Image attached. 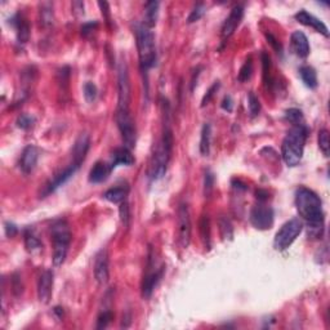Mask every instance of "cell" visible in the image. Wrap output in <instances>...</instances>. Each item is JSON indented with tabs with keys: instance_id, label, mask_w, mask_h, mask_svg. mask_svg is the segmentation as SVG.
<instances>
[{
	"instance_id": "47",
	"label": "cell",
	"mask_w": 330,
	"mask_h": 330,
	"mask_svg": "<svg viewBox=\"0 0 330 330\" xmlns=\"http://www.w3.org/2000/svg\"><path fill=\"white\" fill-rule=\"evenodd\" d=\"M222 108H223V110L229 111V113H231L232 108H234V102H232V98L230 97V95H226V97L223 98Z\"/></svg>"
},
{
	"instance_id": "12",
	"label": "cell",
	"mask_w": 330,
	"mask_h": 330,
	"mask_svg": "<svg viewBox=\"0 0 330 330\" xmlns=\"http://www.w3.org/2000/svg\"><path fill=\"white\" fill-rule=\"evenodd\" d=\"M94 277L97 283L103 285L108 281L110 270H108V254L106 249H101L94 259Z\"/></svg>"
},
{
	"instance_id": "11",
	"label": "cell",
	"mask_w": 330,
	"mask_h": 330,
	"mask_svg": "<svg viewBox=\"0 0 330 330\" xmlns=\"http://www.w3.org/2000/svg\"><path fill=\"white\" fill-rule=\"evenodd\" d=\"M249 219L250 223L257 230H261V231L270 230L274 225V210L271 206L265 205L263 202H259L258 205L254 206L250 211Z\"/></svg>"
},
{
	"instance_id": "20",
	"label": "cell",
	"mask_w": 330,
	"mask_h": 330,
	"mask_svg": "<svg viewBox=\"0 0 330 330\" xmlns=\"http://www.w3.org/2000/svg\"><path fill=\"white\" fill-rule=\"evenodd\" d=\"M111 170V165L108 164L103 163V161H97V163L93 165V168L90 169L89 172V182L90 183H101V182L106 181L107 177L110 176Z\"/></svg>"
},
{
	"instance_id": "34",
	"label": "cell",
	"mask_w": 330,
	"mask_h": 330,
	"mask_svg": "<svg viewBox=\"0 0 330 330\" xmlns=\"http://www.w3.org/2000/svg\"><path fill=\"white\" fill-rule=\"evenodd\" d=\"M286 119L293 125H303V114L298 108H289L286 111Z\"/></svg>"
},
{
	"instance_id": "25",
	"label": "cell",
	"mask_w": 330,
	"mask_h": 330,
	"mask_svg": "<svg viewBox=\"0 0 330 330\" xmlns=\"http://www.w3.org/2000/svg\"><path fill=\"white\" fill-rule=\"evenodd\" d=\"M299 75L307 88L315 89L317 86V75H316V71L311 66H302L299 69Z\"/></svg>"
},
{
	"instance_id": "19",
	"label": "cell",
	"mask_w": 330,
	"mask_h": 330,
	"mask_svg": "<svg viewBox=\"0 0 330 330\" xmlns=\"http://www.w3.org/2000/svg\"><path fill=\"white\" fill-rule=\"evenodd\" d=\"M290 43H292V49L298 57L300 58H306L309 54V44L308 39L302 31H294L290 38Z\"/></svg>"
},
{
	"instance_id": "46",
	"label": "cell",
	"mask_w": 330,
	"mask_h": 330,
	"mask_svg": "<svg viewBox=\"0 0 330 330\" xmlns=\"http://www.w3.org/2000/svg\"><path fill=\"white\" fill-rule=\"evenodd\" d=\"M17 227H16V225H13V223L11 222H7L6 223V234L7 236H9V238H13V236L17 235Z\"/></svg>"
},
{
	"instance_id": "3",
	"label": "cell",
	"mask_w": 330,
	"mask_h": 330,
	"mask_svg": "<svg viewBox=\"0 0 330 330\" xmlns=\"http://www.w3.org/2000/svg\"><path fill=\"white\" fill-rule=\"evenodd\" d=\"M52 241H53V261L54 267H60L65 263L66 257L69 253L71 243V231L65 219H58L51 227Z\"/></svg>"
},
{
	"instance_id": "2",
	"label": "cell",
	"mask_w": 330,
	"mask_h": 330,
	"mask_svg": "<svg viewBox=\"0 0 330 330\" xmlns=\"http://www.w3.org/2000/svg\"><path fill=\"white\" fill-rule=\"evenodd\" d=\"M307 128L304 125H294L286 133L281 145V155L288 167H295L303 158Z\"/></svg>"
},
{
	"instance_id": "10",
	"label": "cell",
	"mask_w": 330,
	"mask_h": 330,
	"mask_svg": "<svg viewBox=\"0 0 330 330\" xmlns=\"http://www.w3.org/2000/svg\"><path fill=\"white\" fill-rule=\"evenodd\" d=\"M164 274V267H156V262H155L154 256H152V250L150 249L149 254V263H147V272L143 276L142 281V297L145 299H149L151 297L154 289L156 288L158 283L160 281L161 276Z\"/></svg>"
},
{
	"instance_id": "49",
	"label": "cell",
	"mask_w": 330,
	"mask_h": 330,
	"mask_svg": "<svg viewBox=\"0 0 330 330\" xmlns=\"http://www.w3.org/2000/svg\"><path fill=\"white\" fill-rule=\"evenodd\" d=\"M257 199L259 202H265L268 199V192L265 190H258L257 191Z\"/></svg>"
},
{
	"instance_id": "24",
	"label": "cell",
	"mask_w": 330,
	"mask_h": 330,
	"mask_svg": "<svg viewBox=\"0 0 330 330\" xmlns=\"http://www.w3.org/2000/svg\"><path fill=\"white\" fill-rule=\"evenodd\" d=\"M159 16V3L158 2H149L145 4V18H143V25L149 29L156 25Z\"/></svg>"
},
{
	"instance_id": "45",
	"label": "cell",
	"mask_w": 330,
	"mask_h": 330,
	"mask_svg": "<svg viewBox=\"0 0 330 330\" xmlns=\"http://www.w3.org/2000/svg\"><path fill=\"white\" fill-rule=\"evenodd\" d=\"M97 26H98V24H97L95 21L94 22H86V24H84L83 26H81V35L88 36Z\"/></svg>"
},
{
	"instance_id": "31",
	"label": "cell",
	"mask_w": 330,
	"mask_h": 330,
	"mask_svg": "<svg viewBox=\"0 0 330 330\" xmlns=\"http://www.w3.org/2000/svg\"><path fill=\"white\" fill-rule=\"evenodd\" d=\"M83 92L84 98H85L86 102H89V103L94 102L95 98H97V95H98V89H97L95 84L92 83V81H86V83L84 84Z\"/></svg>"
},
{
	"instance_id": "4",
	"label": "cell",
	"mask_w": 330,
	"mask_h": 330,
	"mask_svg": "<svg viewBox=\"0 0 330 330\" xmlns=\"http://www.w3.org/2000/svg\"><path fill=\"white\" fill-rule=\"evenodd\" d=\"M137 35V49L140 57V66L142 72L147 74L152 66L156 63V47H155V36L151 29L141 25L136 31Z\"/></svg>"
},
{
	"instance_id": "26",
	"label": "cell",
	"mask_w": 330,
	"mask_h": 330,
	"mask_svg": "<svg viewBox=\"0 0 330 330\" xmlns=\"http://www.w3.org/2000/svg\"><path fill=\"white\" fill-rule=\"evenodd\" d=\"M210 140H211V125L205 123L202 125L201 138H200V152L202 156H208L210 152Z\"/></svg>"
},
{
	"instance_id": "7",
	"label": "cell",
	"mask_w": 330,
	"mask_h": 330,
	"mask_svg": "<svg viewBox=\"0 0 330 330\" xmlns=\"http://www.w3.org/2000/svg\"><path fill=\"white\" fill-rule=\"evenodd\" d=\"M172 150L173 147L167 146L165 143L160 141L155 150L154 156H152V163L151 168H150V176L151 179L158 181L161 179L168 170V164L170 161V156H172Z\"/></svg>"
},
{
	"instance_id": "32",
	"label": "cell",
	"mask_w": 330,
	"mask_h": 330,
	"mask_svg": "<svg viewBox=\"0 0 330 330\" xmlns=\"http://www.w3.org/2000/svg\"><path fill=\"white\" fill-rule=\"evenodd\" d=\"M248 106H249V113L252 118H256L257 115L261 111V103H259V99L253 92H250L248 94Z\"/></svg>"
},
{
	"instance_id": "43",
	"label": "cell",
	"mask_w": 330,
	"mask_h": 330,
	"mask_svg": "<svg viewBox=\"0 0 330 330\" xmlns=\"http://www.w3.org/2000/svg\"><path fill=\"white\" fill-rule=\"evenodd\" d=\"M13 284H12V288H13V292H15L16 295H20L22 294V292H24V285H22L21 283V279L17 276V275H15L12 279Z\"/></svg>"
},
{
	"instance_id": "8",
	"label": "cell",
	"mask_w": 330,
	"mask_h": 330,
	"mask_svg": "<svg viewBox=\"0 0 330 330\" xmlns=\"http://www.w3.org/2000/svg\"><path fill=\"white\" fill-rule=\"evenodd\" d=\"M118 92H119L118 108L129 110V103H131V80H129L128 66L125 63V61H120L119 67H118Z\"/></svg>"
},
{
	"instance_id": "6",
	"label": "cell",
	"mask_w": 330,
	"mask_h": 330,
	"mask_svg": "<svg viewBox=\"0 0 330 330\" xmlns=\"http://www.w3.org/2000/svg\"><path fill=\"white\" fill-rule=\"evenodd\" d=\"M116 125L119 128L120 134H122L124 146L128 147L129 150L136 146V138H137V131H136V124L131 115L129 110H122L118 108L115 115Z\"/></svg>"
},
{
	"instance_id": "44",
	"label": "cell",
	"mask_w": 330,
	"mask_h": 330,
	"mask_svg": "<svg viewBox=\"0 0 330 330\" xmlns=\"http://www.w3.org/2000/svg\"><path fill=\"white\" fill-rule=\"evenodd\" d=\"M266 38H267L268 43H270L271 45H272V48H274L275 51L277 52V53H281V51H283V48H281V44H280L279 42H277V39L275 38L274 35L271 33H267L266 34Z\"/></svg>"
},
{
	"instance_id": "36",
	"label": "cell",
	"mask_w": 330,
	"mask_h": 330,
	"mask_svg": "<svg viewBox=\"0 0 330 330\" xmlns=\"http://www.w3.org/2000/svg\"><path fill=\"white\" fill-rule=\"evenodd\" d=\"M18 128L21 129H30L34 124H35V118L31 115H27V114H21V115L17 118V122H16Z\"/></svg>"
},
{
	"instance_id": "5",
	"label": "cell",
	"mask_w": 330,
	"mask_h": 330,
	"mask_svg": "<svg viewBox=\"0 0 330 330\" xmlns=\"http://www.w3.org/2000/svg\"><path fill=\"white\" fill-rule=\"evenodd\" d=\"M303 230V223L299 218H292L290 221L285 222L281 226V229L277 231L276 236L274 240L275 249L279 252L288 249L290 245L297 240L298 236L300 235V232Z\"/></svg>"
},
{
	"instance_id": "17",
	"label": "cell",
	"mask_w": 330,
	"mask_h": 330,
	"mask_svg": "<svg viewBox=\"0 0 330 330\" xmlns=\"http://www.w3.org/2000/svg\"><path fill=\"white\" fill-rule=\"evenodd\" d=\"M90 140L89 136L86 133H81L77 140L75 141L74 147H72V163L77 164L80 167L83 161L85 160L86 154L89 151Z\"/></svg>"
},
{
	"instance_id": "9",
	"label": "cell",
	"mask_w": 330,
	"mask_h": 330,
	"mask_svg": "<svg viewBox=\"0 0 330 330\" xmlns=\"http://www.w3.org/2000/svg\"><path fill=\"white\" fill-rule=\"evenodd\" d=\"M178 217H177V240L182 249H187L191 243V218L187 205L181 204L178 208Z\"/></svg>"
},
{
	"instance_id": "40",
	"label": "cell",
	"mask_w": 330,
	"mask_h": 330,
	"mask_svg": "<svg viewBox=\"0 0 330 330\" xmlns=\"http://www.w3.org/2000/svg\"><path fill=\"white\" fill-rule=\"evenodd\" d=\"M120 218L122 222L124 223V226H129V219H131V213H129V205L127 200L122 202L120 205Z\"/></svg>"
},
{
	"instance_id": "29",
	"label": "cell",
	"mask_w": 330,
	"mask_h": 330,
	"mask_svg": "<svg viewBox=\"0 0 330 330\" xmlns=\"http://www.w3.org/2000/svg\"><path fill=\"white\" fill-rule=\"evenodd\" d=\"M40 16H42V24L44 26H52L53 25V6L51 3L43 4L42 11H40Z\"/></svg>"
},
{
	"instance_id": "39",
	"label": "cell",
	"mask_w": 330,
	"mask_h": 330,
	"mask_svg": "<svg viewBox=\"0 0 330 330\" xmlns=\"http://www.w3.org/2000/svg\"><path fill=\"white\" fill-rule=\"evenodd\" d=\"M114 315L111 311H103L101 315L98 316V320H97V329H104V327H107L108 324L113 320Z\"/></svg>"
},
{
	"instance_id": "15",
	"label": "cell",
	"mask_w": 330,
	"mask_h": 330,
	"mask_svg": "<svg viewBox=\"0 0 330 330\" xmlns=\"http://www.w3.org/2000/svg\"><path fill=\"white\" fill-rule=\"evenodd\" d=\"M53 288V272L51 270L44 271L38 281V298L42 303H48L51 299Z\"/></svg>"
},
{
	"instance_id": "27",
	"label": "cell",
	"mask_w": 330,
	"mask_h": 330,
	"mask_svg": "<svg viewBox=\"0 0 330 330\" xmlns=\"http://www.w3.org/2000/svg\"><path fill=\"white\" fill-rule=\"evenodd\" d=\"M25 247H26L27 252H30V253H36L43 248L42 241L39 240L38 236L31 230H27L25 232Z\"/></svg>"
},
{
	"instance_id": "28",
	"label": "cell",
	"mask_w": 330,
	"mask_h": 330,
	"mask_svg": "<svg viewBox=\"0 0 330 330\" xmlns=\"http://www.w3.org/2000/svg\"><path fill=\"white\" fill-rule=\"evenodd\" d=\"M218 226H219L221 235H222L223 240H231L234 236V230H232V225L226 217H221L218 219Z\"/></svg>"
},
{
	"instance_id": "42",
	"label": "cell",
	"mask_w": 330,
	"mask_h": 330,
	"mask_svg": "<svg viewBox=\"0 0 330 330\" xmlns=\"http://www.w3.org/2000/svg\"><path fill=\"white\" fill-rule=\"evenodd\" d=\"M218 88H219V81H215V83L213 84V85H211L210 88H209V90H208V92H206V94L204 95V98H202V101H201V107L206 106V104H208L209 102H210V99L213 98V97H214V93L217 92Z\"/></svg>"
},
{
	"instance_id": "41",
	"label": "cell",
	"mask_w": 330,
	"mask_h": 330,
	"mask_svg": "<svg viewBox=\"0 0 330 330\" xmlns=\"http://www.w3.org/2000/svg\"><path fill=\"white\" fill-rule=\"evenodd\" d=\"M262 62H263V76L266 84H271L270 80V57L267 53H262Z\"/></svg>"
},
{
	"instance_id": "30",
	"label": "cell",
	"mask_w": 330,
	"mask_h": 330,
	"mask_svg": "<svg viewBox=\"0 0 330 330\" xmlns=\"http://www.w3.org/2000/svg\"><path fill=\"white\" fill-rule=\"evenodd\" d=\"M318 147L324 154V156H329L330 152V142H329V132L326 129H321L318 132Z\"/></svg>"
},
{
	"instance_id": "23",
	"label": "cell",
	"mask_w": 330,
	"mask_h": 330,
	"mask_svg": "<svg viewBox=\"0 0 330 330\" xmlns=\"http://www.w3.org/2000/svg\"><path fill=\"white\" fill-rule=\"evenodd\" d=\"M15 26L17 29V40L20 44H25V43L29 42V38H30V25L29 22L25 20L24 17H21L20 15L15 16Z\"/></svg>"
},
{
	"instance_id": "14",
	"label": "cell",
	"mask_w": 330,
	"mask_h": 330,
	"mask_svg": "<svg viewBox=\"0 0 330 330\" xmlns=\"http://www.w3.org/2000/svg\"><path fill=\"white\" fill-rule=\"evenodd\" d=\"M39 159V150L36 149L33 145H29L24 149L20 158V169L25 174H30L34 169L36 168Z\"/></svg>"
},
{
	"instance_id": "33",
	"label": "cell",
	"mask_w": 330,
	"mask_h": 330,
	"mask_svg": "<svg viewBox=\"0 0 330 330\" xmlns=\"http://www.w3.org/2000/svg\"><path fill=\"white\" fill-rule=\"evenodd\" d=\"M200 232H201V239L204 241L205 247H209V241H210V226H209V218L208 215H204L200 222Z\"/></svg>"
},
{
	"instance_id": "22",
	"label": "cell",
	"mask_w": 330,
	"mask_h": 330,
	"mask_svg": "<svg viewBox=\"0 0 330 330\" xmlns=\"http://www.w3.org/2000/svg\"><path fill=\"white\" fill-rule=\"evenodd\" d=\"M134 163V158L132 155L131 150L128 147H120V149H116L113 154V160H111V168H116L118 165H132Z\"/></svg>"
},
{
	"instance_id": "35",
	"label": "cell",
	"mask_w": 330,
	"mask_h": 330,
	"mask_svg": "<svg viewBox=\"0 0 330 330\" xmlns=\"http://www.w3.org/2000/svg\"><path fill=\"white\" fill-rule=\"evenodd\" d=\"M252 72H253V63H252V58L247 60V62L243 65V67L240 69V72H239V81H247L249 80L250 76H252Z\"/></svg>"
},
{
	"instance_id": "18",
	"label": "cell",
	"mask_w": 330,
	"mask_h": 330,
	"mask_svg": "<svg viewBox=\"0 0 330 330\" xmlns=\"http://www.w3.org/2000/svg\"><path fill=\"white\" fill-rule=\"evenodd\" d=\"M79 168H80V167H79L77 164L71 163L69 165V167H67L65 170H63V172L58 173V174H57V176L54 177V178L52 179V181L49 182V183H48V186H47V193L54 192V191H56L57 188L61 187L62 184H65L66 182L69 181V179L71 178L72 176H74L75 173H76L77 170H79Z\"/></svg>"
},
{
	"instance_id": "21",
	"label": "cell",
	"mask_w": 330,
	"mask_h": 330,
	"mask_svg": "<svg viewBox=\"0 0 330 330\" xmlns=\"http://www.w3.org/2000/svg\"><path fill=\"white\" fill-rule=\"evenodd\" d=\"M128 193H129V186L127 183L125 184L123 183L106 191V192L103 193V199H106L110 202H114V204H122L123 201L127 200Z\"/></svg>"
},
{
	"instance_id": "16",
	"label": "cell",
	"mask_w": 330,
	"mask_h": 330,
	"mask_svg": "<svg viewBox=\"0 0 330 330\" xmlns=\"http://www.w3.org/2000/svg\"><path fill=\"white\" fill-rule=\"evenodd\" d=\"M295 20H297L299 24L304 25V26L312 27L313 30H316L317 33L322 34L325 38L329 36V30H327L326 25H325L321 20H318V18H316L315 16H312L311 13H308L307 11H304V9L299 11V12L295 15Z\"/></svg>"
},
{
	"instance_id": "48",
	"label": "cell",
	"mask_w": 330,
	"mask_h": 330,
	"mask_svg": "<svg viewBox=\"0 0 330 330\" xmlns=\"http://www.w3.org/2000/svg\"><path fill=\"white\" fill-rule=\"evenodd\" d=\"M72 11H74V13H79V16L84 15L83 2H74V3H72Z\"/></svg>"
},
{
	"instance_id": "13",
	"label": "cell",
	"mask_w": 330,
	"mask_h": 330,
	"mask_svg": "<svg viewBox=\"0 0 330 330\" xmlns=\"http://www.w3.org/2000/svg\"><path fill=\"white\" fill-rule=\"evenodd\" d=\"M244 17V8L243 6H236L231 9L229 17L226 18V21L223 24L222 30H221V35L223 39H227L235 33V30L239 27L240 22L243 21Z\"/></svg>"
},
{
	"instance_id": "38",
	"label": "cell",
	"mask_w": 330,
	"mask_h": 330,
	"mask_svg": "<svg viewBox=\"0 0 330 330\" xmlns=\"http://www.w3.org/2000/svg\"><path fill=\"white\" fill-rule=\"evenodd\" d=\"M213 186H214V176L210 170H206L205 177H204V193L205 196H210L211 191H213Z\"/></svg>"
},
{
	"instance_id": "1",
	"label": "cell",
	"mask_w": 330,
	"mask_h": 330,
	"mask_svg": "<svg viewBox=\"0 0 330 330\" xmlns=\"http://www.w3.org/2000/svg\"><path fill=\"white\" fill-rule=\"evenodd\" d=\"M295 206L300 217L306 219L309 238H321L324 234V211L317 193L307 187H299L295 191Z\"/></svg>"
},
{
	"instance_id": "50",
	"label": "cell",
	"mask_w": 330,
	"mask_h": 330,
	"mask_svg": "<svg viewBox=\"0 0 330 330\" xmlns=\"http://www.w3.org/2000/svg\"><path fill=\"white\" fill-rule=\"evenodd\" d=\"M98 6H99V8L102 9V15L106 17V20H107V22H108V18H110L108 17V4L106 3V2H99Z\"/></svg>"
},
{
	"instance_id": "37",
	"label": "cell",
	"mask_w": 330,
	"mask_h": 330,
	"mask_svg": "<svg viewBox=\"0 0 330 330\" xmlns=\"http://www.w3.org/2000/svg\"><path fill=\"white\" fill-rule=\"evenodd\" d=\"M205 12H206V7L204 6V4H197V6L192 9V12L190 13V16H188L187 22H188V24H193V22H197L200 18L204 16V13H205Z\"/></svg>"
}]
</instances>
